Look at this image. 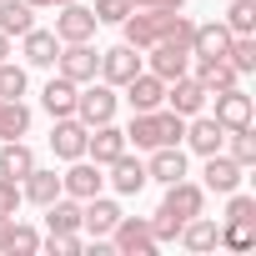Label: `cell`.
Masks as SVG:
<instances>
[{"instance_id": "obj_1", "label": "cell", "mask_w": 256, "mask_h": 256, "mask_svg": "<svg viewBox=\"0 0 256 256\" xmlns=\"http://www.w3.org/2000/svg\"><path fill=\"white\" fill-rule=\"evenodd\" d=\"M201 211H206V186H201V181H191V176L171 181V186H166V196H161V206H156V216H151L156 241H161V246H166V241H176V236H181V226H186L191 216H201Z\"/></svg>"}, {"instance_id": "obj_2", "label": "cell", "mask_w": 256, "mask_h": 256, "mask_svg": "<svg viewBox=\"0 0 256 256\" xmlns=\"http://www.w3.org/2000/svg\"><path fill=\"white\" fill-rule=\"evenodd\" d=\"M191 30H196V20H186L181 10H131V16L120 20V40H126V46H136L141 56H146L156 40H166V36L191 40Z\"/></svg>"}, {"instance_id": "obj_3", "label": "cell", "mask_w": 256, "mask_h": 256, "mask_svg": "<svg viewBox=\"0 0 256 256\" xmlns=\"http://www.w3.org/2000/svg\"><path fill=\"white\" fill-rule=\"evenodd\" d=\"M110 251H120V256H151L161 241H156V231H151V216H126L120 211V221L110 226Z\"/></svg>"}, {"instance_id": "obj_4", "label": "cell", "mask_w": 256, "mask_h": 256, "mask_svg": "<svg viewBox=\"0 0 256 256\" xmlns=\"http://www.w3.org/2000/svg\"><path fill=\"white\" fill-rule=\"evenodd\" d=\"M116 110H120V96H116V86H106L100 76L76 90V120L100 126V120H116Z\"/></svg>"}, {"instance_id": "obj_5", "label": "cell", "mask_w": 256, "mask_h": 256, "mask_svg": "<svg viewBox=\"0 0 256 256\" xmlns=\"http://www.w3.org/2000/svg\"><path fill=\"white\" fill-rule=\"evenodd\" d=\"M50 70L66 76V80H76V86H86V80L100 76V50H96L90 40H70V46H60V56H56Z\"/></svg>"}, {"instance_id": "obj_6", "label": "cell", "mask_w": 256, "mask_h": 256, "mask_svg": "<svg viewBox=\"0 0 256 256\" xmlns=\"http://www.w3.org/2000/svg\"><path fill=\"white\" fill-rule=\"evenodd\" d=\"M146 70H151V76H161V80L186 76V70H191V40H181V36L156 40V46L146 50Z\"/></svg>"}, {"instance_id": "obj_7", "label": "cell", "mask_w": 256, "mask_h": 256, "mask_svg": "<svg viewBox=\"0 0 256 256\" xmlns=\"http://www.w3.org/2000/svg\"><path fill=\"white\" fill-rule=\"evenodd\" d=\"M60 191H66V196H76V201L100 196V191H106V166H96L90 156L66 161V171H60Z\"/></svg>"}, {"instance_id": "obj_8", "label": "cell", "mask_w": 256, "mask_h": 256, "mask_svg": "<svg viewBox=\"0 0 256 256\" xmlns=\"http://www.w3.org/2000/svg\"><path fill=\"white\" fill-rule=\"evenodd\" d=\"M100 20L90 6H80V0H70V6H56V40L70 46V40H96Z\"/></svg>"}, {"instance_id": "obj_9", "label": "cell", "mask_w": 256, "mask_h": 256, "mask_svg": "<svg viewBox=\"0 0 256 256\" xmlns=\"http://www.w3.org/2000/svg\"><path fill=\"white\" fill-rule=\"evenodd\" d=\"M136 70H146V56H141L136 46H126V40H120V46L100 50V80H106V86H116V90H120Z\"/></svg>"}, {"instance_id": "obj_10", "label": "cell", "mask_w": 256, "mask_h": 256, "mask_svg": "<svg viewBox=\"0 0 256 256\" xmlns=\"http://www.w3.org/2000/svg\"><path fill=\"white\" fill-rule=\"evenodd\" d=\"M106 171H110L106 181H110V191H116V196H141V191L151 186V176H146V161H141V156H131V151H120V156H116Z\"/></svg>"}, {"instance_id": "obj_11", "label": "cell", "mask_w": 256, "mask_h": 256, "mask_svg": "<svg viewBox=\"0 0 256 256\" xmlns=\"http://www.w3.org/2000/svg\"><path fill=\"white\" fill-rule=\"evenodd\" d=\"M86 136H90V126L76 120V116H56V120H50V151H56L60 161L86 156Z\"/></svg>"}, {"instance_id": "obj_12", "label": "cell", "mask_w": 256, "mask_h": 256, "mask_svg": "<svg viewBox=\"0 0 256 256\" xmlns=\"http://www.w3.org/2000/svg\"><path fill=\"white\" fill-rule=\"evenodd\" d=\"M221 141H226V131H221V120H216V116H206V110L186 116V136H181V146H186V151L211 156V151H221Z\"/></svg>"}, {"instance_id": "obj_13", "label": "cell", "mask_w": 256, "mask_h": 256, "mask_svg": "<svg viewBox=\"0 0 256 256\" xmlns=\"http://www.w3.org/2000/svg\"><path fill=\"white\" fill-rule=\"evenodd\" d=\"M206 166H201V186L206 191H216V196H226V191H236L241 186V176H246V166H236L226 151H211V156H201Z\"/></svg>"}, {"instance_id": "obj_14", "label": "cell", "mask_w": 256, "mask_h": 256, "mask_svg": "<svg viewBox=\"0 0 256 256\" xmlns=\"http://www.w3.org/2000/svg\"><path fill=\"white\" fill-rule=\"evenodd\" d=\"M120 151H131L126 146V131L116 120H100V126H90V136H86V156L96 161V166H110Z\"/></svg>"}, {"instance_id": "obj_15", "label": "cell", "mask_w": 256, "mask_h": 256, "mask_svg": "<svg viewBox=\"0 0 256 256\" xmlns=\"http://www.w3.org/2000/svg\"><path fill=\"white\" fill-rule=\"evenodd\" d=\"M120 90H126L120 100L131 106V110H156V106H166V80H161V76H151V70H136Z\"/></svg>"}, {"instance_id": "obj_16", "label": "cell", "mask_w": 256, "mask_h": 256, "mask_svg": "<svg viewBox=\"0 0 256 256\" xmlns=\"http://www.w3.org/2000/svg\"><path fill=\"white\" fill-rule=\"evenodd\" d=\"M206 86L186 70V76H176V80H166V106L176 110V116H196V110H206Z\"/></svg>"}, {"instance_id": "obj_17", "label": "cell", "mask_w": 256, "mask_h": 256, "mask_svg": "<svg viewBox=\"0 0 256 256\" xmlns=\"http://www.w3.org/2000/svg\"><path fill=\"white\" fill-rule=\"evenodd\" d=\"M211 116L221 120V131H241V126H251V96H246L241 86L216 90V110H211Z\"/></svg>"}, {"instance_id": "obj_18", "label": "cell", "mask_w": 256, "mask_h": 256, "mask_svg": "<svg viewBox=\"0 0 256 256\" xmlns=\"http://www.w3.org/2000/svg\"><path fill=\"white\" fill-rule=\"evenodd\" d=\"M226 46H231L226 20H206V26L191 30V56L196 60H226Z\"/></svg>"}, {"instance_id": "obj_19", "label": "cell", "mask_w": 256, "mask_h": 256, "mask_svg": "<svg viewBox=\"0 0 256 256\" xmlns=\"http://www.w3.org/2000/svg\"><path fill=\"white\" fill-rule=\"evenodd\" d=\"M20 56H26V66H36V70H50V66H56V56H60V40H56V30H40V26H30V30L20 36Z\"/></svg>"}, {"instance_id": "obj_20", "label": "cell", "mask_w": 256, "mask_h": 256, "mask_svg": "<svg viewBox=\"0 0 256 256\" xmlns=\"http://www.w3.org/2000/svg\"><path fill=\"white\" fill-rule=\"evenodd\" d=\"M116 221H120V201H110V196H90V201H80V231H90V236H110Z\"/></svg>"}, {"instance_id": "obj_21", "label": "cell", "mask_w": 256, "mask_h": 256, "mask_svg": "<svg viewBox=\"0 0 256 256\" xmlns=\"http://www.w3.org/2000/svg\"><path fill=\"white\" fill-rule=\"evenodd\" d=\"M146 176L161 181V186L181 181V176H186V146H156L151 161H146Z\"/></svg>"}, {"instance_id": "obj_22", "label": "cell", "mask_w": 256, "mask_h": 256, "mask_svg": "<svg viewBox=\"0 0 256 256\" xmlns=\"http://www.w3.org/2000/svg\"><path fill=\"white\" fill-rule=\"evenodd\" d=\"M191 76L206 86V96L241 86V76H236V66H231V60H196V56H191Z\"/></svg>"}, {"instance_id": "obj_23", "label": "cell", "mask_w": 256, "mask_h": 256, "mask_svg": "<svg viewBox=\"0 0 256 256\" xmlns=\"http://www.w3.org/2000/svg\"><path fill=\"white\" fill-rule=\"evenodd\" d=\"M76 80H66V76H50L46 80V90H40V106H46V116L56 120V116H76Z\"/></svg>"}, {"instance_id": "obj_24", "label": "cell", "mask_w": 256, "mask_h": 256, "mask_svg": "<svg viewBox=\"0 0 256 256\" xmlns=\"http://www.w3.org/2000/svg\"><path fill=\"white\" fill-rule=\"evenodd\" d=\"M36 171V151L16 136V141H0V176H10V181H26Z\"/></svg>"}, {"instance_id": "obj_25", "label": "cell", "mask_w": 256, "mask_h": 256, "mask_svg": "<svg viewBox=\"0 0 256 256\" xmlns=\"http://www.w3.org/2000/svg\"><path fill=\"white\" fill-rule=\"evenodd\" d=\"M186 251H216V241H221V221H211V216H191L186 226H181V236H176Z\"/></svg>"}, {"instance_id": "obj_26", "label": "cell", "mask_w": 256, "mask_h": 256, "mask_svg": "<svg viewBox=\"0 0 256 256\" xmlns=\"http://www.w3.org/2000/svg\"><path fill=\"white\" fill-rule=\"evenodd\" d=\"M30 131V106L16 96H0V141H16V136H26Z\"/></svg>"}, {"instance_id": "obj_27", "label": "cell", "mask_w": 256, "mask_h": 256, "mask_svg": "<svg viewBox=\"0 0 256 256\" xmlns=\"http://www.w3.org/2000/svg\"><path fill=\"white\" fill-rule=\"evenodd\" d=\"M20 196H26V201H36V206H50V201L60 196V176H56V171H46V166H36V171L20 181Z\"/></svg>"}, {"instance_id": "obj_28", "label": "cell", "mask_w": 256, "mask_h": 256, "mask_svg": "<svg viewBox=\"0 0 256 256\" xmlns=\"http://www.w3.org/2000/svg\"><path fill=\"white\" fill-rule=\"evenodd\" d=\"M46 231H80V201L60 191V196L46 206Z\"/></svg>"}, {"instance_id": "obj_29", "label": "cell", "mask_w": 256, "mask_h": 256, "mask_svg": "<svg viewBox=\"0 0 256 256\" xmlns=\"http://www.w3.org/2000/svg\"><path fill=\"white\" fill-rule=\"evenodd\" d=\"M36 26V6H26V0H0V30H6L10 40L26 36Z\"/></svg>"}, {"instance_id": "obj_30", "label": "cell", "mask_w": 256, "mask_h": 256, "mask_svg": "<svg viewBox=\"0 0 256 256\" xmlns=\"http://www.w3.org/2000/svg\"><path fill=\"white\" fill-rule=\"evenodd\" d=\"M221 151L236 161V166H256V136H251V126H241V131H226V141H221Z\"/></svg>"}, {"instance_id": "obj_31", "label": "cell", "mask_w": 256, "mask_h": 256, "mask_svg": "<svg viewBox=\"0 0 256 256\" xmlns=\"http://www.w3.org/2000/svg\"><path fill=\"white\" fill-rule=\"evenodd\" d=\"M221 20H226L231 36H256V0H231Z\"/></svg>"}, {"instance_id": "obj_32", "label": "cell", "mask_w": 256, "mask_h": 256, "mask_svg": "<svg viewBox=\"0 0 256 256\" xmlns=\"http://www.w3.org/2000/svg\"><path fill=\"white\" fill-rule=\"evenodd\" d=\"M226 60L236 66V76H251V70H256V36H231Z\"/></svg>"}, {"instance_id": "obj_33", "label": "cell", "mask_w": 256, "mask_h": 256, "mask_svg": "<svg viewBox=\"0 0 256 256\" xmlns=\"http://www.w3.org/2000/svg\"><path fill=\"white\" fill-rule=\"evenodd\" d=\"M216 246L251 251V246H256V221H221V241H216Z\"/></svg>"}, {"instance_id": "obj_34", "label": "cell", "mask_w": 256, "mask_h": 256, "mask_svg": "<svg viewBox=\"0 0 256 256\" xmlns=\"http://www.w3.org/2000/svg\"><path fill=\"white\" fill-rule=\"evenodd\" d=\"M6 251H16V256H30V251H40V231H36V226H26V221H10Z\"/></svg>"}, {"instance_id": "obj_35", "label": "cell", "mask_w": 256, "mask_h": 256, "mask_svg": "<svg viewBox=\"0 0 256 256\" xmlns=\"http://www.w3.org/2000/svg\"><path fill=\"white\" fill-rule=\"evenodd\" d=\"M221 221H256V196H246L241 186L226 191V216Z\"/></svg>"}, {"instance_id": "obj_36", "label": "cell", "mask_w": 256, "mask_h": 256, "mask_svg": "<svg viewBox=\"0 0 256 256\" xmlns=\"http://www.w3.org/2000/svg\"><path fill=\"white\" fill-rule=\"evenodd\" d=\"M50 256H80L86 251V241H80V231H50L46 241H40Z\"/></svg>"}, {"instance_id": "obj_37", "label": "cell", "mask_w": 256, "mask_h": 256, "mask_svg": "<svg viewBox=\"0 0 256 256\" xmlns=\"http://www.w3.org/2000/svg\"><path fill=\"white\" fill-rule=\"evenodd\" d=\"M0 96H26V66H10V60H0Z\"/></svg>"}, {"instance_id": "obj_38", "label": "cell", "mask_w": 256, "mask_h": 256, "mask_svg": "<svg viewBox=\"0 0 256 256\" xmlns=\"http://www.w3.org/2000/svg\"><path fill=\"white\" fill-rule=\"evenodd\" d=\"M90 10H96V20H100V26H120L126 16H131V0H96Z\"/></svg>"}, {"instance_id": "obj_39", "label": "cell", "mask_w": 256, "mask_h": 256, "mask_svg": "<svg viewBox=\"0 0 256 256\" xmlns=\"http://www.w3.org/2000/svg\"><path fill=\"white\" fill-rule=\"evenodd\" d=\"M20 181H10V176H0V216H16L20 211Z\"/></svg>"}, {"instance_id": "obj_40", "label": "cell", "mask_w": 256, "mask_h": 256, "mask_svg": "<svg viewBox=\"0 0 256 256\" xmlns=\"http://www.w3.org/2000/svg\"><path fill=\"white\" fill-rule=\"evenodd\" d=\"M186 0H131V10H181Z\"/></svg>"}, {"instance_id": "obj_41", "label": "cell", "mask_w": 256, "mask_h": 256, "mask_svg": "<svg viewBox=\"0 0 256 256\" xmlns=\"http://www.w3.org/2000/svg\"><path fill=\"white\" fill-rule=\"evenodd\" d=\"M26 6H36V10H56V6H70V0H26Z\"/></svg>"}, {"instance_id": "obj_42", "label": "cell", "mask_w": 256, "mask_h": 256, "mask_svg": "<svg viewBox=\"0 0 256 256\" xmlns=\"http://www.w3.org/2000/svg\"><path fill=\"white\" fill-rule=\"evenodd\" d=\"M10 221H16V216H0V251H6V236H10Z\"/></svg>"}, {"instance_id": "obj_43", "label": "cell", "mask_w": 256, "mask_h": 256, "mask_svg": "<svg viewBox=\"0 0 256 256\" xmlns=\"http://www.w3.org/2000/svg\"><path fill=\"white\" fill-rule=\"evenodd\" d=\"M0 60H10V36L0 30Z\"/></svg>"}]
</instances>
